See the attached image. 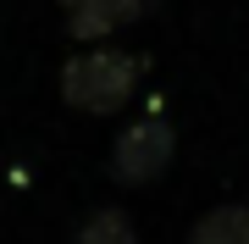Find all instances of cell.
Listing matches in <instances>:
<instances>
[{"instance_id":"cell-5","label":"cell","mask_w":249,"mask_h":244,"mask_svg":"<svg viewBox=\"0 0 249 244\" xmlns=\"http://www.w3.org/2000/svg\"><path fill=\"white\" fill-rule=\"evenodd\" d=\"M78 244H139V233H133V222L122 211H94L78 227Z\"/></svg>"},{"instance_id":"cell-2","label":"cell","mask_w":249,"mask_h":244,"mask_svg":"<svg viewBox=\"0 0 249 244\" xmlns=\"http://www.w3.org/2000/svg\"><path fill=\"white\" fill-rule=\"evenodd\" d=\"M172 150H178V139H172L166 122H133L116 133V150H111V167L122 183H155L160 172H166Z\"/></svg>"},{"instance_id":"cell-4","label":"cell","mask_w":249,"mask_h":244,"mask_svg":"<svg viewBox=\"0 0 249 244\" xmlns=\"http://www.w3.org/2000/svg\"><path fill=\"white\" fill-rule=\"evenodd\" d=\"M188 244H249V206H222L188 233Z\"/></svg>"},{"instance_id":"cell-3","label":"cell","mask_w":249,"mask_h":244,"mask_svg":"<svg viewBox=\"0 0 249 244\" xmlns=\"http://www.w3.org/2000/svg\"><path fill=\"white\" fill-rule=\"evenodd\" d=\"M61 6H67V22H72L78 39H106V34H116L122 22L139 17L144 0H61Z\"/></svg>"},{"instance_id":"cell-1","label":"cell","mask_w":249,"mask_h":244,"mask_svg":"<svg viewBox=\"0 0 249 244\" xmlns=\"http://www.w3.org/2000/svg\"><path fill=\"white\" fill-rule=\"evenodd\" d=\"M133 89H139V61H133V56H122V50H83V56H72L67 73H61L67 106L94 111V117L127 106Z\"/></svg>"}]
</instances>
